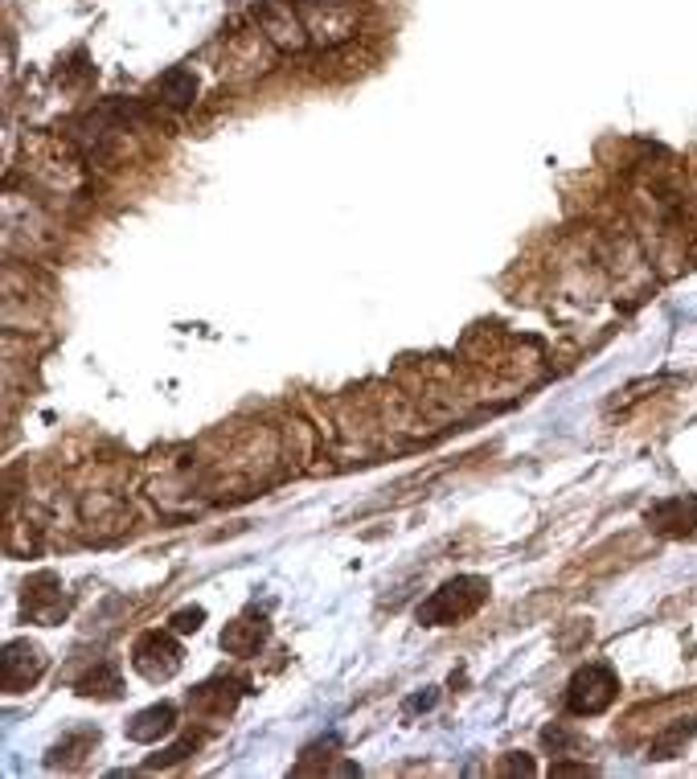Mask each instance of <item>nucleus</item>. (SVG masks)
Returning a JSON list of instances; mask_svg holds the SVG:
<instances>
[{
	"label": "nucleus",
	"mask_w": 697,
	"mask_h": 779,
	"mask_svg": "<svg viewBox=\"0 0 697 779\" xmlns=\"http://www.w3.org/2000/svg\"><path fill=\"white\" fill-rule=\"evenodd\" d=\"M484 599H489V583H484V578L459 575V578H452V583H443L427 603H419V624H427V628L459 624V620L477 615Z\"/></svg>",
	"instance_id": "f257e3e1"
},
{
	"label": "nucleus",
	"mask_w": 697,
	"mask_h": 779,
	"mask_svg": "<svg viewBox=\"0 0 697 779\" xmlns=\"http://www.w3.org/2000/svg\"><path fill=\"white\" fill-rule=\"evenodd\" d=\"M616 693H620L616 673H611L607 665H587L570 677L567 710L570 714H579V718H595V714H604L607 705L616 702Z\"/></svg>",
	"instance_id": "f03ea898"
},
{
	"label": "nucleus",
	"mask_w": 697,
	"mask_h": 779,
	"mask_svg": "<svg viewBox=\"0 0 697 779\" xmlns=\"http://www.w3.org/2000/svg\"><path fill=\"white\" fill-rule=\"evenodd\" d=\"M131 665L148 681H168L181 668V649L165 631H148V636H140V644L131 649Z\"/></svg>",
	"instance_id": "7ed1b4c3"
},
{
	"label": "nucleus",
	"mask_w": 697,
	"mask_h": 779,
	"mask_svg": "<svg viewBox=\"0 0 697 779\" xmlns=\"http://www.w3.org/2000/svg\"><path fill=\"white\" fill-rule=\"evenodd\" d=\"M0 668H4V689L21 693V689H29L46 673V652L29 644V640H9L4 656H0Z\"/></svg>",
	"instance_id": "20e7f679"
},
{
	"label": "nucleus",
	"mask_w": 697,
	"mask_h": 779,
	"mask_svg": "<svg viewBox=\"0 0 697 779\" xmlns=\"http://www.w3.org/2000/svg\"><path fill=\"white\" fill-rule=\"evenodd\" d=\"M648 521H652V529H661L669 538H685V534H697V505L685 497H669L648 509Z\"/></svg>",
	"instance_id": "39448f33"
},
{
	"label": "nucleus",
	"mask_w": 697,
	"mask_h": 779,
	"mask_svg": "<svg viewBox=\"0 0 697 779\" xmlns=\"http://www.w3.org/2000/svg\"><path fill=\"white\" fill-rule=\"evenodd\" d=\"M177 730V710L173 705H148L128 723L131 742H161Z\"/></svg>",
	"instance_id": "423d86ee"
},
{
	"label": "nucleus",
	"mask_w": 697,
	"mask_h": 779,
	"mask_svg": "<svg viewBox=\"0 0 697 779\" xmlns=\"http://www.w3.org/2000/svg\"><path fill=\"white\" fill-rule=\"evenodd\" d=\"M263 640H267V624H263V620H235L230 628L221 631V649L239 652V656L258 652Z\"/></svg>",
	"instance_id": "0eeeda50"
},
{
	"label": "nucleus",
	"mask_w": 697,
	"mask_h": 779,
	"mask_svg": "<svg viewBox=\"0 0 697 779\" xmlns=\"http://www.w3.org/2000/svg\"><path fill=\"white\" fill-rule=\"evenodd\" d=\"M156 94H161L165 103H173V107H189V103L198 99V75L177 66V71H168V75L156 82Z\"/></svg>",
	"instance_id": "6e6552de"
},
{
	"label": "nucleus",
	"mask_w": 697,
	"mask_h": 779,
	"mask_svg": "<svg viewBox=\"0 0 697 779\" xmlns=\"http://www.w3.org/2000/svg\"><path fill=\"white\" fill-rule=\"evenodd\" d=\"M697 735V723L689 718V723H673L669 730H661L657 739H652V759H673L685 742Z\"/></svg>",
	"instance_id": "1a4fd4ad"
},
{
	"label": "nucleus",
	"mask_w": 697,
	"mask_h": 779,
	"mask_svg": "<svg viewBox=\"0 0 697 779\" xmlns=\"http://www.w3.org/2000/svg\"><path fill=\"white\" fill-rule=\"evenodd\" d=\"M78 693H83V698H94V693H99V698H115V693H119V668L99 665L94 673H87V677L78 681Z\"/></svg>",
	"instance_id": "9d476101"
},
{
	"label": "nucleus",
	"mask_w": 697,
	"mask_h": 779,
	"mask_svg": "<svg viewBox=\"0 0 697 779\" xmlns=\"http://www.w3.org/2000/svg\"><path fill=\"white\" fill-rule=\"evenodd\" d=\"M205 620V608H185V612L173 615V628L177 631H198Z\"/></svg>",
	"instance_id": "9b49d317"
}]
</instances>
